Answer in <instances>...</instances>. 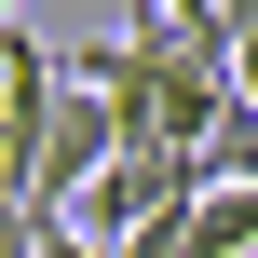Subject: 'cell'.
I'll use <instances>...</instances> for the list:
<instances>
[{
  "instance_id": "6da1fadb",
  "label": "cell",
  "mask_w": 258,
  "mask_h": 258,
  "mask_svg": "<svg viewBox=\"0 0 258 258\" xmlns=\"http://www.w3.org/2000/svg\"><path fill=\"white\" fill-rule=\"evenodd\" d=\"M190 163H204V190H245L258 177V95H231V109L190 136Z\"/></svg>"
},
{
  "instance_id": "7a4b0ae2",
  "label": "cell",
  "mask_w": 258,
  "mask_h": 258,
  "mask_svg": "<svg viewBox=\"0 0 258 258\" xmlns=\"http://www.w3.org/2000/svg\"><path fill=\"white\" fill-rule=\"evenodd\" d=\"M190 258H258V177L245 190H190Z\"/></svg>"
},
{
  "instance_id": "3957f363",
  "label": "cell",
  "mask_w": 258,
  "mask_h": 258,
  "mask_svg": "<svg viewBox=\"0 0 258 258\" xmlns=\"http://www.w3.org/2000/svg\"><path fill=\"white\" fill-rule=\"evenodd\" d=\"M109 258H190V204H177V218H136V231H122Z\"/></svg>"
},
{
  "instance_id": "277c9868",
  "label": "cell",
  "mask_w": 258,
  "mask_h": 258,
  "mask_svg": "<svg viewBox=\"0 0 258 258\" xmlns=\"http://www.w3.org/2000/svg\"><path fill=\"white\" fill-rule=\"evenodd\" d=\"M41 258H109L95 231H68V218H41Z\"/></svg>"
},
{
  "instance_id": "5b68a950",
  "label": "cell",
  "mask_w": 258,
  "mask_h": 258,
  "mask_svg": "<svg viewBox=\"0 0 258 258\" xmlns=\"http://www.w3.org/2000/svg\"><path fill=\"white\" fill-rule=\"evenodd\" d=\"M14 14H27V0H0V27H14Z\"/></svg>"
}]
</instances>
